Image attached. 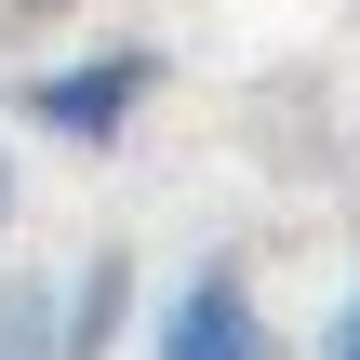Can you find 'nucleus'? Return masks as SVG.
Listing matches in <instances>:
<instances>
[{"label":"nucleus","mask_w":360,"mask_h":360,"mask_svg":"<svg viewBox=\"0 0 360 360\" xmlns=\"http://www.w3.org/2000/svg\"><path fill=\"white\" fill-rule=\"evenodd\" d=\"M147 94H160V53H147V40H94V53H67V67H27V80H13L27 134H53V147H120Z\"/></svg>","instance_id":"f257e3e1"},{"label":"nucleus","mask_w":360,"mask_h":360,"mask_svg":"<svg viewBox=\"0 0 360 360\" xmlns=\"http://www.w3.org/2000/svg\"><path fill=\"white\" fill-rule=\"evenodd\" d=\"M134 334V254L107 240V254H80V281L53 294V360H107Z\"/></svg>","instance_id":"7ed1b4c3"},{"label":"nucleus","mask_w":360,"mask_h":360,"mask_svg":"<svg viewBox=\"0 0 360 360\" xmlns=\"http://www.w3.org/2000/svg\"><path fill=\"white\" fill-rule=\"evenodd\" d=\"M321 360H360V294L334 307V321H321Z\"/></svg>","instance_id":"39448f33"},{"label":"nucleus","mask_w":360,"mask_h":360,"mask_svg":"<svg viewBox=\"0 0 360 360\" xmlns=\"http://www.w3.org/2000/svg\"><path fill=\"white\" fill-rule=\"evenodd\" d=\"M0 360H53V281H0Z\"/></svg>","instance_id":"20e7f679"},{"label":"nucleus","mask_w":360,"mask_h":360,"mask_svg":"<svg viewBox=\"0 0 360 360\" xmlns=\"http://www.w3.org/2000/svg\"><path fill=\"white\" fill-rule=\"evenodd\" d=\"M147 360H281V334H267L254 281H240L227 254H200V267L147 307Z\"/></svg>","instance_id":"f03ea898"},{"label":"nucleus","mask_w":360,"mask_h":360,"mask_svg":"<svg viewBox=\"0 0 360 360\" xmlns=\"http://www.w3.org/2000/svg\"><path fill=\"white\" fill-rule=\"evenodd\" d=\"M0 227H13V147H0Z\"/></svg>","instance_id":"423d86ee"}]
</instances>
